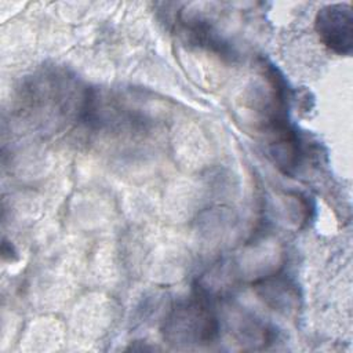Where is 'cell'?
Wrapping results in <instances>:
<instances>
[{
  "instance_id": "2",
  "label": "cell",
  "mask_w": 353,
  "mask_h": 353,
  "mask_svg": "<svg viewBox=\"0 0 353 353\" xmlns=\"http://www.w3.org/2000/svg\"><path fill=\"white\" fill-rule=\"evenodd\" d=\"M316 32L325 47L338 55L353 51V11L350 4H328L319 10L314 19Z\"/></svg>"
},
{
  "instance_id": "3",
  "label": "cell",
  "mask_w": 353,
  "mask_h": 353,
  "mask_svg": "<svg viewBox=\"0 0 353 353\" xmlns=\"http://www.w3.org/2000/svg\"><path fill=\"white\" fill-rule=\"evenodd\" d=\"M254 288L268 306L284 316H292L299 309L298 287L284 274L263 277L254 284Z\"/></svg>"
},
{
  "instance_id": "1",
  "label": "cell",
  "mask_w": 353,
  "mask_h": 353,
  "mask_svg": "<svg viewBox=\"0 0 353 353\" xmlns=\"http://www.w3.org/2000/svg\"><path fill=\"white\" fill-rule=\"evenodd\" d=\"M218 334V317L201 294L175 305L163 325L164 339L178 346H204Z\"/></svg>"
}]
</instances>
